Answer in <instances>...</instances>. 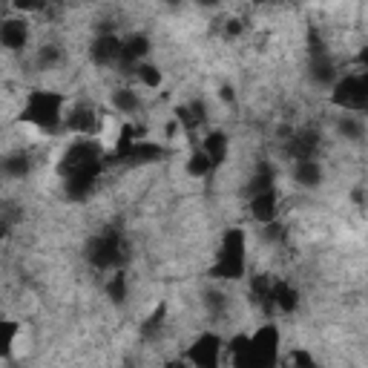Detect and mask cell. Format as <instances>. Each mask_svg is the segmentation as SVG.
<instances>
[{"label": "cell", "mask_w": 368, "mask_h": 368, "mask_svg": "<svg viewBox=\"0 0 368 368\" xmlns=\"http://www.w3.org/2000/svg\"><path fill=\"white\" fill-rule=\"evenodd\" d=\"M23 121H32L41 130H55L64 121V98L58 92H32L23 110Z\"/></svg>", "instance_id": "cell-1"}, {"label": "cell", "mask_w": 368, "mask_h": 368, "mask_svg": "<svg viewBox=\"0 0 368 368\" xmlns=\"http://www.w3.org/2000/svg\"><path fill=\"white\" fill-rule=\"evenodd\" d=\"M210 273L219 276V280H239L244 273V233L239 228H230L225 233L219 259L210 268Z\"/></svg>", "instance_id": "cell-2"}, {"label": "cell", "mask_w": 368, "mask_h": 368, "mask_svg": "<svg viewBox=\"0 0 368 368\" xmlns=\"http://www.w3.org/2000/svg\"><path fill=\"white\" fill-rule=\"evenodd\" d=\"M331 101H334L336 107L348 110V112L365 110V104H368V78H365L362 72H351V75L340 78V81L334 84Z\"/></svg>", "instance_id": "cell-3"}, {"label": "cell", "mask_w": 368, "mask_h": 368, "mask_svg": "<svg viewBox=\"0 0 368 368\" xmlns=\"http://www.w3.org/2000/svg\"><path fill=\"white\" fill-rule=\"evenodd\" d=\"M276 346H280V331L276 325H262L248 336V351H244L242 365H270L276 360Z\"/></svg>", "instance_id": "cell-4"}, {"label": "cell", "mask_w": 368, "mask_h": 368, "mask_svg": "<svg viewBox=\"0 0 368 368\" xmlns=\"http://www.w3.org/2000/svg\"><path fill=\"white\" fill-rule=\"evenodd\" d=\"M89 259H92V265H96V268H112V265H118V259H121V242H118V236L107 233V236L92 239Z\"/></svg>", "instance_id": "cell-5"}, {"label": "cell", "mask_w": 368, "mask_h": 368, "mask_svg": "<svg viewBox=\"0 0 368 368\" xmlns=\"http://www.w3.org/2000/svg\"><path fill=\"white\" fill-rule=\"evenodd\" d=\"M219 351H222V343L216 334H202L196 346H190L188 351V362L199 365V368H213L219 362Z\"/></svg>", "instance_id": "cell-6"}, {"label": "cell", "mask_w": 368, "mask_h": 368, "mask_svg": "<svg viewBox=\"0 0 368 368\" xmlns=\"http://www.w3.org/2000/svg\"><path fill=\"white\" fill-rule=\"evenodd\" d=\"M26 38H29V26L26 20L20 18H6L4 23H0V46L6 49H23L26 46Z\"/></svg>", "instance_id": "cell-7"}, {"label": "cell", "mask_w": 368, "mask_h": 368, "mask_svg": "<svg viewBox=\"0 0 368 368\" xmlns=\"http://www.w3.org/2000/svg\"><path fill=\"white\" fill-rule=\"evenodd\" d=\"M64 124L72 133L92 136V133L98 130V115H96V110H92V107H75L70 115H64Z\"/></svg>", "instance_id": "cell-8"}, {"label": "cell", "mask_w": 368, "mask_h": 368, "mask_svg": "<svg viewBox=\"0 0 368 368\" xmlns=\"http://www.w3.org/2000/svg\"><path fill=\"white\" fill-rule=\"evenodd\" d=\"M276 204H280V199H276V193H273V188H268V190H259V193H254V199H251V216L256 219V222H273L276 219Z\"/></svg>", "instance_id": "cell-9"}, {"label": "cell", "mask_w": 368, "mask_h": 368, "mask_svg": "<svg viewBox=\"0 0 368 368\" xmlns=\"http://www.w3.org/2000/svg\"><path fill=\"white\" fill-rule=\"evenodd\" d=\"M92 60H96L98 67H107V64H115L121 58V41L115 35H101L96 44H92Z\"/></svg>", "instance_id": "cell-10"}, {"label": "cell", "mask_w": 368, "mask_h": 368, "mask_svg": "<svg viewBox=\"0 0 368 368\" xmlns=\"http://www.w3.org/2000/svg\"><path fill=\"white\" fill-rule=\"evenodd\" d=\"M320 150V138L317 133H296L288 144V152L294 156V162H302V159H314Z\"/></svg>", "instance_id": "cell-11"}, {"label": "cell", "mask_w": 368, "mask_h": 368, "mask_svg": "<svg viewBox=\"0 0 368 368\" xmlns=\"http://www.w3.org/2000/svg\"><path fill=\"white\" fill-rule=\"evenodd\" d=\"M299 302V294L294 285L288 282H270V308H280V311H294Z\"/></svg>", "instance_id": "cell-12"}, {"label": "cell", "mask_w": 368, "mask_h": 368, "mask_svg": "<svg viewBox=\"0 0 368 368\" xmlns=\"http://www.w3.org/2000/svg\"><path fill=\"white\" fill-rule=\"evenodd\" d=\"M202 152L213 162V167H219L228 159V136L225 133H207V138L202 141Z\"/></svg>", "instance_id": "cell-13"}, {"label": "cell", "mask_w": 368, "mask_h": 368, "mask_svg": "<svg viewBox=\"0 0 368 368\" xmlns=\"http://www.w3.org/2000/svg\"><path fill=\"white\" fill-rule=\"evenodd\" d=\"M294 178H296V184H302V188H320L322 167H320L314 159H302V162H296V167H294Z\"/></svg>", "instance_id": "cell-14"}, {"label": "cell", "mask_w": 368, "mask_h": 368, "mask_svg": "<svg viewBox=\"0 0 368 368\" xmlns=\"http://www.w3.org/2000/svg\"><path fill=\"white\" fill-rule=\"evenodd\" d=\"M147 49H150V41H147L144 35H133L127 44L121 41V58H124L127 64H136L138 58H144V55H147Z\"/></svg>", "instance_id": "cell-15"}, {"label": "cell", "mask_w": 368, "mask_h": 368, "mask_svg": "<svg viewBox=\"0 0 368 368\" xmlns=\"http://www.w3.org/2000/svg\"><path fill=\"white\" fill-rule=\"evenodd\" d=\"M112 104H115V110H121V112H136V110H138V92L130 89V86L115 89Z\"/></svg>", "instance_id": "cell-16"}, {"label": "cell", "mask_w": 368, "mask_h": 368, "mask_svg": "<svg viewBox=\"0 0 368 368\" xmlns=\"http://www.w3.org/2000/svg\"><path fill=\"white\" fill-rule=\"evenodd\" d=\"M136 75H138V84L147 86V89H159V86H162V70L150 67V64H141V67L136 70Z\"/></svg>", "instance_id": "cell-17"}, {"label": "cell", "mask_w": 368, "mask_h": 368, "mask_svg": "<svg viewBox=\"0 0 368 368\" xmlns=\"http://www.w3.org/2000/svg\"><path fill=\"white\" fill-rule=\"evenodd\" d=\"M210 170H213V162L204 156V152H202V150H199V152H193L190 162H188V173H190V176H196V178H204Z\"/></svg>", "instance_id": "cell-18"}, {"label": "cell", "mask_w": 368, "mask_h": 368, "mask_svg": "<svg viewBox=\"0 0 368 368\" xmlns=\"http://www.w3.org/2000/svg\"><path fill=\"white\" fill-rule=\"evenodd\" d=\"M18 340V325L15 322H0V357H6Z\"/></svg>", "instance_id": "cell-19"}, {"label": "cell", "mask_w": 368, "mask_h": 368, "mask_svg": "<svg viewBox=\"0 0 368 368\" xmlns=\"http://www.w3.org/2000/svg\"><path fill=\"white\" fill-rule=\"evenodd\" d=\"M110 296L115 299V302H124V296H127V282H124V273H115V280L110 282Z\"/></svg>", "instance_id": "cell-20"}, {"label": "cell", "mask_w": 368, "mask_h": 368, "mask_svg": "<svg viewBox=\"0 0 368 368\" xmlns=\"http://www.w3.org/2000/svg\"><path fill=\"white\" fill-rule=\"evenodd\" d=\"M4 170H6L9 176L20 178V176H26V173H29V162H26L23 156H15V159H9V162L4 164Z\"/></svg>", "instance_id": "cell-21"}, {"label": "cell", "mask_w": 368, "mask_h": 368, "mask_svg": "<svg viewBox=\"0 0 368 368\" xmlns=\"http://www.w3.org/2000/svg\"><path fill=\"white\" fill-rule=\"evenodd\" d=\"M46 6V0H15V9H23V12H41Z\"/></svg>", "instance_id": "cell-22"}, {"label": "cell", "mask_w": 368, "mask_h": 368, "mask_svg": "<svg viewBox=\"0 0 368 368\" xmlns=\"http://www.w3.org/2000/svg\"><path fill=\"white\" fill-rule=\"evenodd\" d=\"M340 130H343V133H346L348 138H360V136H362V130H360V124H357V121H354L351 115H348V118L343 121V124H340Z\"/></svg>", "instance_id": "cell-23"}, {"label": "cell", "mask_w": 368, "mask_h": 368, "mask_svg": "<svg viewBox=\"0 0 368 368\" xmlns=\"http://www.w3.org/2000/svg\"><path fill=\"white\" fill-rule=\"evenodd\" d=\"M291 362H294V365H314V360H311L308 354H305V351H294Z\"/></svg>", "instance_id": "cell-24"}, {"label": "cell", "mask_w": 368, "mask_h": 368, "mask_svg": "<svg viewBox=\"0 0 368 368\" xmlns=\"http://www.w3.org/2000/svg\"><path fill=\"white\" fill-rule=\"evenodd\" d=\"M242 32V23L239 20H228V35H239Z\"/></svg>", "instance_id": "cell-25"}, {"label": "cell", "mask_w": 368, "mask_h": 368, "mask_svg": "<svg viewBox=\"0 0 368 368\" xmlns=\"http://www.w3.org/2000/svg\"><path fill=\"white\" fill-rule=\"evenodd\" d=\"M222 101H233V89L230 86H222Z\"/></svg>", "instance_id": "cell-26"}, {"label": "cell", "mask_w": 368, "mask_h": 368, "mask_svg": "<svg viewBox=\"0 0 368 368\" xmlns=\"http://www.w3.org/2000/svg\"><path fill=\"white\" fill-rule=\"evenodd\" d=\"M196 4H202V6H216L219 0H196Z\"/></svg>", "instance_id": "cell-27"}, {"label": "cell", "mask_w": 368, "mask_h": 368, "mask_svg": "<svg viewBox=\"0 0 368 368\" xmlns=\"http://www.w3.org/2000/svg\"><path fill=\"white\" fill-rule=\"evenodd\" d=\"M6 230H9V225H6V222H0V239L6 236Z\"/></svg>", "instance_id": "cell-28"}, {"label": "cell", "mask_w": 368, "mask_h": 368, "mask_svg": "<svg viewBox=\"0 0 368 368\" xmlns=\"http://www.w3.org/2000/svg\"><path fill=\"white\" fill-rule=\"evenodd\" d=\"M167 4H181V0H167Z\"/></svg>", "instance_id": "cell-29"}]
</instances>
